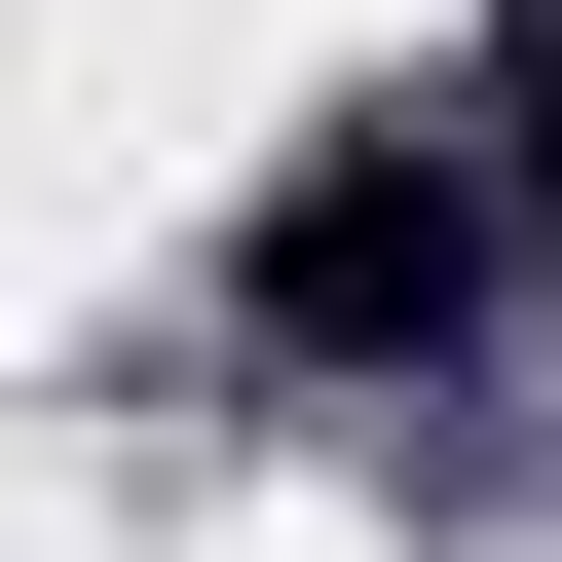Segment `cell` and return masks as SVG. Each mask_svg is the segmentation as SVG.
Masks as SVG:
<instances>
[{
	"mask_svg": "<svg viewBox=\"0 0 562 562\" xmlns=\"http://www.w3.org/2000/svg\"><path fill=\"white\" fill-rule=\"evenodd\" d=\"M225 301H262V338H301V375H413V338L487 301V150H413V113H338L301 188H262V225H225Z\"/></svg>",
	"mask_w": 562,
	"mask_h": 562,
	"instance_id": "cell-1",
	"label": "cell"
},
{
	"mask_svg": "<svg viewBox=\"0 0 562 562\" xmlns=\"http://www.w3.org/2000/svg\"><path fill=\"white\" fill-rule=\"evenodd\" d=\"M487 113H525V188H562V38H525V76H487Z\"/></svg>",
	"mask_w": 562,
	"mask_h": 562,
	"instance_id": "cell-2",
	"label": "cell"
}]
</instances>
